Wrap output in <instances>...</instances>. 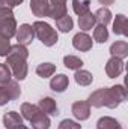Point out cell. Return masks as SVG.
<instances>
[{"label":"cell","instance_id":"cell-1","mask_svg":"<svg viewBox=\"0 0 128 129\" xmlns=\"http://www.w3.org/2000/svg\"><path fill=\"white\" fill-rule=\"evenodd\" d=\"M8 60L6 64L9 66V69H12V74L15 75L17 80H24L26 74H27V50L24 48V45H14L9 48V53L6 54Z\"/></svg>","mask_w":128,"mask_h":129},{"label":"cell","instance_id":"cell-2","mask_svg":"<svg viewBox=\"0 0 128 129\" xmlns=\"http://www.w3.org/2000/svg\"><path fill=\"white\" fill-rule=\"evenodd\" d=\"M33 32L39 38V41L44 45H47V47H51V45H54L57 42V33H56V30L51 26H48L47 23L36 21L33 24Z\"/></svg>","mask_w":128,"mask_h":129},{"label":"cell","instance_id":"cell-3","mask_svg":"<svg viewBox=\"0 0 128 129\" xmlns=\"http://www.w3.org/2000/svg\"><path fill=\"white\" fill-rule=\"evenodd\" d=\"M15 29H17V24L11 9L0 8V35L9 39L11 36L15 35Z\"/></svg>","mask_w":128,"mask_h":129},{"label":"cell","instance_id":"cell-4","mask_svg":"<svg viewBox=\"0 0 128 129\" xmlns=\"http://www.w3.org/2000/svg\"><path fill=\"white\" fill-rule=\"evenodd\" d=\"M21 95V90L18 89L17 83H6L2 84L0 87V105H5L6 102H9L11 99H15Z\"/></svg>","mask_w":128,"mask_h":129},{"label":"cell","instance_id":"cell-5","mask_svg":"<svg viewBox=\"0 0 128 129\" xmlns=\"http://www.w3.org/2000/svg\"><path fill=\"white\" fill-rule=\"evenodd\" d=\"M29 122H30V125H32L33 129H48L50 128V119L39 108H38V111L30 117Z\"/></svg>","mask_w":128,"mask_h":129},{"label":"cell","instance_id":"cell-6","mask_svg":"<svg viewBox=\"0 0 128 129\" xmlns=\"http://www.w3.org/2000/svg\"><path fill=\"white\" fill-rule=\"evenodd\" d=\"M33 36H35V32H33V27L29 26V24H23L20 29H18V33H17V41L20 45H29L33 41Z\"/></svg>","mask_w":128,"mask_h":129},{"label":"cell","instance_id":"cell-7","mask_svg":"<svg viewBox=\"0 0 128 129\" xmlns=\"http://www.w3.org/2000/svg\"><path fill=\"white\" fill-rule=\"evenodd\" d=\"M72 45L80 51H89L92 48V39L86 33H77L72 39Z\"/></svg>","mask_w":128,"mask_h":129},{"label":"cell","instance_id":"cell-8","mask_svg":"<svg viewBox=\"0 0 128 129\" xmlns=\"http://www.w3.org/2000/svg\"><path fill=\"white\" fill-rule=\"evenodd\" d=\"M3 123H5V128L6 129H21L23 125V119L15 113V111H11V113H6L3 116Z\"/></svg>","mask_w":128,"mask_h":129},{"label":"cell","instance_id":"cell-9","mask_svg":"<svg viewBox=\"0 0 128 129\" xmlns=\"http://www.w3.org/2000/svg\"><path fill=\"white\" fill-rule=\"evenodd\" d=\"M30 9L36 17H48L50 15V5L48 0H32Z\"/></svg>","mask_w":128,"mask_h":129},{"label":"cell","instance_id":"cell-10","mask_svg":"<svg viewBox=\"0 0 128 129\" xmlns=\"http://www.w3.org/2000/svg\"><path fill=\"white\" fill-rule=\"evenodd\" d=\"M89 113H91L89 104L84 102V101H78V102H75L72 105V114L78 120H86L89 117Z\"/></svg>","mask_w":128,"mask_h":129},{"label":"cell","instance_id":"cell-11","mask_svg":"<svg viewBox=\"0 0 128 129\" xmlns=\"http://www.w3.org/2000/svg\"><path fill=\"white\" fill-rule=\"evenodd\" d=\"M122 71H124V63H122V60H121V59H118V57H112V59L107 62L105 72H107V75H109L110 78L118 77Z\"/></svg>","mask_w":128,"mask_h":129},{"label":"cell","instance_id":"cell-12","mask_svg":"<svg viewBox=\"0 0 128 129\" xmlns=\"http://www.w3.org/2000/svg\"><path fill=\"white\" fill-rule=\"evenodd\" d=\"M66 0H51V6H50V15L53 20H57L60 17L66 15V6H65Z\"/></svg>","mask_w":128,"mask_h":129},{"label":"cell","instance_id":"cell-13","mask_svg":"<svg viewBox=\"0 0 128 129\" xmlns=\"http://www.w3.org/2000/svg\"><path fill=\"white\" fill-rule=\"evenodd\" d=\"M38 108H39L44 114H50V116H57V114H59L57 105H56V102H54L51 98H44V99H41Z\"/></svg>","mask_w":128,"mask_h":129},{"label":"cell","instance_id":"cell-14","mask_svg":"<svg viewBox=\"0 0 128 129\" xmlns=\"http://www.w3.org/2000/svg\"><path fill=\"white\" fill-rule=\"evenodd\" d=\"M68 84H69L68 77L63 75V74H59V75L53 77V80L50 81V87H51L54 92H57V93H62L65 89L68 87Z\"/></svg>","mask_w":128,"mask_h":129},{"label":"cell","instance_id":"cell-15","mask_svg":"<svg viewBox=\"0 0 128 129\" xmlns=\"http://www.w3.org/2000/svg\"><path fill=\"white\" fill-rule=\"evenodd\" d=\"M110 53H112L113 57H118V59H124V57H127L128 44L125 42V41H119V42L113 44V45L110 47Z\"/></svg>","mask_w":128,"mask_h":129},{"label":"cell","instance_id":"cell-16","mask_svg":"<svg viewBox=\"0 0 128 129\" xmlns=\"http://www.w3.org/2000/svg\"><path fill=\"white\" fill-rule=\"evenodd\" d=\"M95 15L94 14H91V12H88V14H84V15H80L78 17V26H80V29L81 30H92V27H94V24H95Z\"/></svg>","mask_w":128,"mask_h":129},{"label":"cell","instance_id":"cell-17","mask_svg":"<svg viewBox=\"0 0 128 129\" xmlns=\"http://www.w3.org/2000/svg\"><path fill=\"white\" fill-rule=\"evenodd\" d=\"M128 23H127V17L124 15H118L116 21L113 23V32L116 35H128Z\"/></svg>","mask_w":128,"mask_h":129},{"label":"cell","instance_id":"cell-18","mask_svg":"<svg viewBox=\"0 0 128 129\" xmlns=\"http://www.w3.org/2000/svg\"><path fill=\"white\" fill-rule=\"evenodd\" d=\"M74 78H75V83L80 84V86H89V84L92 83V80H94V77H92L91 72H88V71H81V69L75 72Z\"/></svg>","mask_w":128,"mask_h":129},{"label":"cell","instance_id":"cell-19","mask_svg":"<svg viewBox=\"0 0 128 129\" xmlns=\"http://www.w3.org/2000/svg\"><path fill=\"white\" fill-rule=\"evenodd\" d=\"M94 15H95V20L99 24H102V26H107V24L110 23V20H112V14H110V11H109L107 8L98 9Z\"/></svg>","mask_w":128,"mask_h":129},{"label":"cell","instance_id":"cell-20","mask_svg":"<svg viewBox=\"0 0 128 129\" xmlns=\"http://www.w3.org/2000/svg\"><path fill=\"white\" fill-rule=\"evenodd\" d=\"M96 125L98 129H121V125L112 117H101Z\"/></svg>","mask_w":128,"mask_h":129},{"label":"cell","instance_id":"cell-21","mask_svg":"<svg viewBox=\"0 0 128 129\" xmlns=\"http://www.w3.org/2000/svg\"><path fill=\"white\" fill-rule=\"evenodd\" d=\"M72 24H74V23H72V18H71L68 14L56 20V26H57V29H59L60 32H69V30L72 29Z\"/></svg>","mask_w":128,"mask_h":129},{"label":"cell","instance_id":"cell-22","mask_svg":"<svg viewBox=\"0 0 128 129\" xmlns=\"http://www.w3.org/2000/svg\"><path fill=\"white\" fill-rule=\"evenodd\" d=\"M56 71V66L51 63H41L36 68V74L42 78H47V77H51Z\"/></svg>","mask_w":128,"mask_h":129},{"label":"cell","instance_id":"cell-23","mask_svg":"<svg viewBox=\"0 0 128 129\" xmlns=\"http://www.w3.org/2000/svg\"><path fill=\"white\" fill-rule=\"evenodd\" d=\"M89 5L91 2L89 0H84V2H78V0H72V6H74V12L77 15H84L89 12Z\"/></svg>","mask_w":128,"mask_h":129},{"label":"cell","instance_id":"cell-24","mask_svg":"<svg viewBox=\"0 0 128 129\" xmlns=\"http://www.w3.org/2000/svg\"><path fill=\"white\" fill-rule=\"evenodd\" d=\"M63 63L68 69H75V71L83 66L81 59H78V57H75V56H66V57H63Z\"/></svg>","mask_w":128,"mask_h":129},{"label":"cell","instance_id":"cell-25","mask_svg":"<svg viewBox=\"0 0 128 129\" xmlns=\"http://www.w3.org/2000/svg\"><path fill=\"white\" fill-rule=\"evenodd\" d=\"M107 38H109V32H107L105 26L98 24L95 27V30H94V39H95L96 42H105Z\"/></svg>","mask_w":128,"mask_h":129},{"label":"cell","instance_id":"cell-26","mask_svg":"<svg viewBox=\"0 0 128 129\" xmlns=\"http://www.w3.org/2000/svg\"><path fill=\"white\" fill-rule=\"evenodd\" d=\"M36 111H38V107H35L32 104H23L21 105V113H23L24 119H27V120H30V117H32Z\"/></svg>","mask_w":128,"mask_h":129},{"label":"cell","instance_id":"cell-27","mask_svg":"<svg viewBox=\"0 0 128 129\" xmlns=\"http://www.w3.org/2000/svg\"><path fill=\"white\" fill-rule=\"evenodd\" d=\"M9 78H11V69H9V66L0 63V84L9 83Z\"/></svg>","mask_w":128,"mask_h":129},{"label":"cell","instance_id":"cell-28","mask_svg":"<svg viewBox=\"0 0 128 129\" xmlns=\"http://www.w3.org/2000/svg\"><path fill=\"white\" fill-rule=\"evenodd\" d=\"M9 48H11L9 39L0 35V56H6V54L9 53Z\"/></svg>","mask_w":128,"mask_h":129},{"label":"cell","instance_id":"cell-29","mask_svg":"<svg viewBox=\"0 0 128 129\" xmlns=\"http://www.w3.org/2000/svg\"><path fill=\"white\" fill-rule=\"evenodd\" d=\"M59 129H80V125L72 122V120H63L60 125H59Z\"/></svg>","mask_w":128,"mask_h":129},{"label":"cell","instance_id":"cell-30","mask_svg":"<svg viewBox=\"0 0 128 129\" xmlns=\"http://www.w3.org/2000/svg\"><path fill=\"white\" fill-rule=\"evenodd\" d=\"M23 0H0V8H8V9H11V8H14V6H17V5H20Z\"/></svg>","mask_w":128,"mask_h":129},{"label":"cell","instance_id":"cell-31","mask_svg":"<svg viewBox=\"0 0 128 129\" xmlns=\"http://www.w3.org/2000/svg\"><path fill=\"white\" fill-rule=\"evenodd\" d=\"M99 3H101V5H112L113 0H99Z\"/></svg>","mask_w":128,"mask_h":129},{"label":"cell","instance_id":"cell-32","mask_svg":"<svg viewBox=\"0 0 128 129\" xmlns=\"http://www.w3.org/2000/svg\"><path fill=\"white\" fill-rule=\"evenodd\" d=\"M21 129H27V128H26V126H23V128H21Z\"/></svg>","mask_w":128,"mask_h":129}]
</instances>
